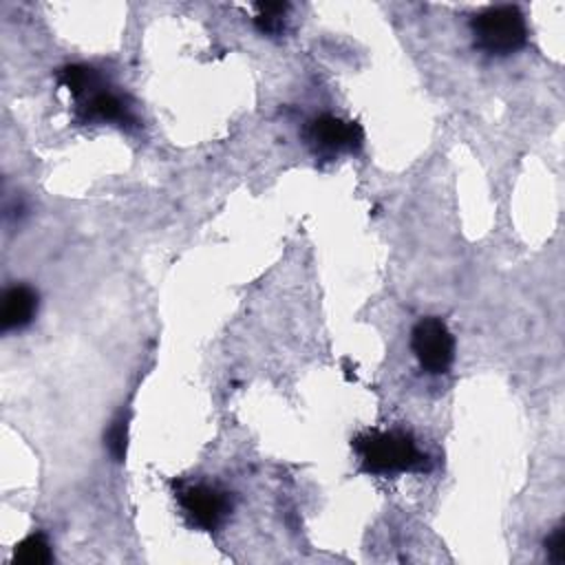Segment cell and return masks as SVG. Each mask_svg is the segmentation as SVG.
Listing matches in <instances>:
<instances>
[{
    "label": "cell",
    "mask_w": 565,
    "mask_h": 565,
    "mask_svg": "<svg viewBox=\"0 0 565 565\" xmlns=\"http://www.w3.org/2000/svg\"><path fill=\"white\" fill-rule=\"evenodd\" d=\"M470 31L475 46L488 55H510L527 42L525 15L514 4L486 7L470 18Z\"/></svg>",
    "instance_id": "cell-2"
},
{
    "label": "cell",
    "mask_w": 565,
    "mask_h": 565,
    "mask_svg": "<svg viewBox=\"0 0 565 565\" xmlns=\"http://www.w3.org/2000/svg\"><path fill=\"white\" fill-rule=\"evenodd\" d=\"M177 501L190 525L212 532L216 530L232 510L230 494L216 483H185L177 490Z\"/></svg>",
    "instance_id": "cell-5"
},
{
    "label": "cell",
    "mask_w": 565,
    "mask_h": 565,
    "mask_svg": "<svg viewBox=\"0 0 565 565\" xmlns=\"http://www.w3.org/2000/svg\"><path fill=\"white\" fill-rule=\"evenodd\" d=\"M254 26L263 35H280L285 31V18L289 11L287 2H256Z\"/></svg>",
    "instance_id": "cell-10"
},
{
    "label": "cell",
    "mask_w": 565,
    "mask_h": 565,
    "mask_svg": "<svg viewBox=\"0 0 565 565\" xmlns=\"http://www.w3.org/2000/svg\"><path fill=\"white\" fill-rule=\"evenodd\" d=\"M38 291L29 285H11L2 294L0 305V329L4 333L29 327L38 313Z\"/></svg>",
    "instance_id": "cell-7"
},
{
    "label": "cell",
    "mask_w": 565,
    "mask_h": 565,
    "mask_svg": "<svg viewBox=\"0 0 565 565\" xmlns=\"http://www.w3.org/2000/svg\"><path fill=\"white\" fill-rule=\"evenodd\" d=\"M75 102V119L79 124H115L121 128L137 126L132 106L126 102L124 95L108 88L106 82Z\"/></svg>",
    "instance_id": "cell-6"
},
{
    "label": "cell",
    "mask_w": 565,
    "mask_h": 565,
    "mask_svg": "<svg viewBox=\"0 0 565 565\" xmlns=\"http://www.w3.org/2000/svg\"><path fill=\"white\" fill-rule=\"evenodd\" d=\"M55 77H57V84L64 86L75 99L84 97L86 93H90L93 88H97L106 82L97 68L86 66V64H66V66L57 68Z\"/></svg>",
    "instance_id": "cell-8"
},
{
    "label": "cell",
    "mask_w": 565,
    "mask_h": 565,
    "mask_svg": "<svg viewBox=\"0 0 565 565\" xmlns=\"http://www.w3.org/2000/svg\"><path fill=\"white\" fill-rule=\"evenodd\" d=\"M126 439H128V417L119 413L106 433V448L115 461H121L126 457Z\"/></svg>",
    "instance_id": "cell-11"
},
{
    "label": "cell",
    "mask_w": 565,
    "mask_h": 565,
    "mask_svg": "<svg viewBox=\"0 0 565 565\" xmlns=\"http://www.w3.org/2000/svg\"><path fill=\"white\" fill-rule=\"evenodd\" d=\"M13 563L20 565H46L53 561L51 543L42 532H33L26 539H22L13 550Z\"/></svg>",
    "instance_id": "cell-9"
},
{
    "label": "cell",
    "mask_w": 565,
    "mask_h": 565,
    "mask_svg": "<svg viewBox=\"0 0 565 565\" xmlns=\"http://www.w3.org/2000/svg\"><path fill=\"white\" fill-rule=\"evenodd\" d=\"M305 143L316 157L333 159L342 152H358L364 143V130L358 121L322 113L311 117L302 130Z\"/></svg>",
    "instance_id": "cell-3"
},
{
    "label": "cell",
    "mask_w": 565,
    "mask_h": 565,
    "mask_svg": "<svg viewBox=\"0 0 565 565\" xmlns=\"http://www.w3.org/2000/svg\"><path fill=\"white\" fill-rule=\"evenodd\" d=\"M545 554L552 563L561 565L565 563V527L558 523L547 536H545Z\"/></svg>",
    "instance_id": "cell-12"
},
{
    "label": "cell",
    "mask_w": 565,
    "mask_h": 565,
    "mask_svg": "<svg viewBox=\"0 0 565 565\" xmlns=\"http://www.w3.org/2000/svg\"><path fill=\"white\" fill-rule=\"evenodd\" d=\"M360 457V468L366 475L393 477L402 472H426L430 468L428 455L417 446L406 430H366L351 441Z\"/></svg>",
    "instance_id": "cell-1"
},
{
    "label": "cell",
    "mask_w": 565,
    "mask_h": 565,
    "mask_svg": "<svg viewBox=\"0 0 565 565\" xmlns=\"http://www.w3.org/2000/svg\"><path fill=\"white\" fill-rule=\"evenodd\" d=\"M411 349L419 366L430 375H444L455 362V338L446 322L437 316H426L411 331Z\"/></svg>",
    "instance_id": "cell-4"
}]
</instances>
